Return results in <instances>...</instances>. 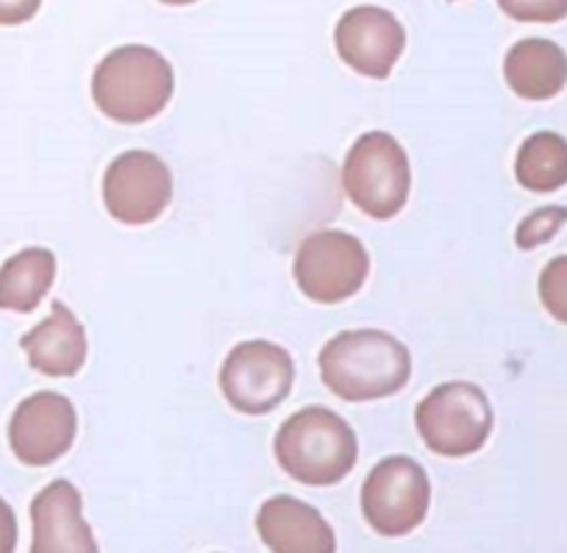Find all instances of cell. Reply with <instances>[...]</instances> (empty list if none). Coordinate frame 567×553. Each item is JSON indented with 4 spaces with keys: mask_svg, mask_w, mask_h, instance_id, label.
I'll return each mask as SVG.
<instances>
[{
    "mask_svg": "<svg viewBox=\"0 0 567 553\" xmlns=\"http://www.w3.org/2000/svg\"><path fill=\"white\" fill-rule=\"evenodd\" d=\"M18 547V518L14 509L0 498V553H14Z\"/></svg>",
    "mask_w": 567,
    "mask_h": 553,
    "instance_id": "cell-21",
    "label": "cell"
},
{
    "mask_svg": "<svg viewBox=\"0 0 567 553\" xmlns=\"http://www.w3.org/2000/svg\"><path fill=\"white\" fill-rule=\"evenodd\" d=\"M420 440L440 457H471L493 431V409L482 387L449 381L434 387L414 412Z\"/></svg>",
    "mask_w": 567,
    "mask_h": 553,
    "instance_id": "cell-5",
    "label": "cell"
},
{
    "mask_svg": "<svg viewBox=\"0 0 567 553\" xmlns=\"http://www.w3.org/2000/svg\"><path fill=\"white\" fill-rule=\"evenodd\" d=\"M409 376V348L379 328L342 331L320 350V379L342 401L364 403L395 396L406 387Z\"/></svg>",
    "mask_w": 567,
    "mask_h": 553,
    "instance_id": "cell-1",
    "label": "cell"
},
{
    "mask_svg": "<svg viewBox=\"0 0 567 553\" xmlns=\"http://www.w3.org/2000/svg\"><path fill=\"white\" fill-rule=\"evenodd\" d=\"M40 9V3H0V23H20L29 20Z\"/></svg>",
    "mask_w": 567,
    "mask_h": 553,
    "instance_id": "cell-22",
    "label": "cell"
},
{
    "mask_svg": "<svg viewBox=\"0 0 567 553\" xmlns=\"http://www.w3.org/2000/svg\"><path fill=\"white\" fill-rule=\"evenodd\" d=\"M176 90L171 62L148 45L114 48L92 75L95 106L114 123L136 125L165 112Z\"/></svg>",
    "mask_w": 567,
    "mask_h": 553,
    "instance_id": "cell-2",
    "label": "cell"
},
{
    "mask_svg": "<svg viewBox=\"0 0 567 553\" xmlns=\"http://www.w3.org/2000/svg\"><path fill=\"white\" fill-rule=\"evenodd\" d=\"M506 14L520 20H556L567 14V3H501Z\"/></svg>",
    "mask_w": 567,
    "mask_h": 553,
    "instance_id": "cell-20",
    "label": "cell"
},
{
    "mask_svg": "<svg viewBox=\"0 0 567 553\" xmlns=\"http://www.w3.org/2000/svg\"><path fill=\"white\" fill-rule=\"evenodd\" d=\"M272 448L284 473L309 487L340 484L359 459L357 431L326 407H307L284 420Z\"/></svg>",
    "mask_w": 567,
    "mask_h": 553,
    "instance_id": "cell-3",
    "label": "cell"
},
{
    "mask_svg": "<svg viewBox=\"0 0 567 553\" xmlns=\"http://www.w3.org/2000/svg\"><path fill=\"white\" fill-rule=\"evenodd\" d=\"M567 223V209L565 206H545V209H537L534 215H528L526 221L517 226L515 243L517 248L532 250L537 245L548 243V239L556 237L561 226Z\"/></svg>",
    "mask_w": 567,
    "mask_h": 553,
    "instance_id": "cell-18",
    "label": "cell"
},
{
    "mask_svg": "<svg viewBox=\"0 0 567 553\" xmlns=\"http://www.w3.org/2000/svg\"><path fill=\"white\" fill-rule=\"evenodd\" d=\"M256 531L272 553H337L329 520L298 498L276 495L261 503Z\"/></svg>",
    "mask_w": 567,
    "mask_h": 553,
    "instance_id": "cell-13",
    "label": "cell"
},
{
    "mask_svg": "<svg viewBox=\"0 0 567 553\" xmlns=\"http://www.w3.org/2000/svg\"><path fill=\"white\" fill-rule=\"evenodd\" d=\"M56 278V256L48 248H25L0 267V309L29 315L42 304Z\"/></svg>",
    "mask_w": 567,
    "mask_h": 553,
    "instance_id": "cell-16",
    "label": "cell"
},
{
    "mask_svg": "<svg viewBox=\"0 0 567 553\" xmlns=\"http://www.w3.org/2000/svg\"><path fill=\"white\" fill-rule=\"evenodd\" d=\"M515 175L532 193H554L567 184V140L556 131H537L520 145Z\"/></svg>",
    "mask_w": 567,
    "mask_h": 553,
    "instance_id": "cell-17",
    "label": "cell"
},
{
    "mask_svg": "<svg viewBox=\"0 0 567 553\" xmlns=\"http://www.w3.org/2000/svg\"><path fill=\"white\" fill-rule=\"evenodd\" d=\"M79 414L70 398L42 390L20 401L9 420V446L29 468H48L73 448Z\"/></svg>",
    "mask_w": 567,
    "mask_h": 553,
    "instance_id": "cell-10",
    "label": "cell"
},
{
    "mask_svg": "<svg viewBox=\"0 0 567 553\" xmlns=\"http://www.w3.org/2000/svg\"><path fill=\"white\" fill-rule=\"evenodd\" d=\"M539 300L550 317L567 326V256H556L539 273Z\"/></svg>",
    "mask_w": 567,
    "mask_h": 553,
    "instance_id": "cell-19",
    "label": "cell"
},
{
    "mask_svg": "<svg viewBox=\"0 0 567 553\" xmlns=\"http://www.w3.org/2000/svg\"><path fill=\"white\" fill-rule=\"evenodd\" d=\"M342 187L351 204L375 221H390L406 206L412 167L401 142L386 131H368L348 151Z\"/></svg>",
    "mask_w": 567,
    "mask_h": 553,
    "instance_id": "cell-4",
    "label": "cell"
},
{
    "mask_svg": "<svg viewBox=\"0 0 567 553\" xmlns=\"http://www.w3.org/2000/svg\"><path fill=\"white\" fill-rule=\"evenodd\" d=\"M504 79L517 98L548 101L567 84V53L556 42L528 37L506 53Z\"/></svg>",
    "mask_w": 567,
    "mask_h": 553,
    "instance_id": "cell-15",
    "label": "cell"
},
{
    "mask_svg": "<svg viewBox=\"0 0 567 553\" xmlns=\"http://www.w3.org/2000/svg\"><path fill=\"white\" fill-rule=\"evenodd\" d=\"M432 484L414 459L386 457L362 484V512L381 536H406L429 514Z\"/></svg>",
    "mask_w": 567,
    "mask_h": 553,
    "instance_id": "cell-8",
    "label": "cell"
},
{
    "mask_svg": "<svg viewBox=\"0 0 567 553\" xmlns=\"http://www.w3.org/2000/svg\"><path fill=\"white\" fill-rule=\"evenodd\" d=\"M334 45L342 62L368 79H386L406 48V31L381 7H357L337 23Z\"/></svg>",
    "mask_w": 567,
    "mask_h": 553,
    "instance_id": "cell-11",
    "label": "cell"
},
{
    "mask_svg": "<svg viewBox=\"0 0 567 553\" xmlns=\"http://www.w3.org/2000/svg\"><path fill=\"white\" fill-rule=\"evenodd\" d=\"M20 348L34 370L53 379H68L86 361V331L62 300H53L51 315L20 339Z\"/></svg>",
    "mask_w": 567,
    "mask_h": 553,
    "instance_id": "cell-14",
    "label": "cell"
},
{
    "mask_svg": "<svg viewBox=\"0 0 567 553\" xmlns=\"http://www.w3.org/2000/svg\"><path fill=\"white\" fill-rule=\"evenodd\" d=\"M31 553H101L73 481L56 479L31 501Z\"/></svg>",
    "mask_w": 567,
    "mask_h": 553,
    "instance_id": "cell-12",
    "label": "cell"
},
{
    "mask_svg": "<svg viewBox=\"0 0 567 553\" xmlns=\"http://www.w3.org/2000/svg\"><path fill=\"white\" fill-rule=\"evenodd\" d=\"M296 381L292 356L267 339L239 342L220 367V390L243 414H267L290 396Z\"/></svg>",
    "mask_w": 567,
    "mask_h": 553,
    "instance_id": "cell-6",
    "label": "cell"
},
{
    "mask_svg": "<svg viewBox=\"0 0 567 553\" xmlns=\"http://www.w3.org/2000/svg\"><path fill=\"white\" fill-rule=\"evenodd\" d=\"M296 281L315 304H342L362 289L370 256L362 239L348 232H315L298 245Z\"/></svg>",
    "mask_w": 567,
    "mask_h": 553,
    "instance_id": "cell-7",
    "label": "cell"
},
{
    "mask_svg": "<svg viewBox=\"0 0 567 553\" xmlns=\"http://www.w3.org/2000/svg\"><path fill=\"white\" fill-rule=\"evenodd\" d=\"M173 201L171 167L151 151H125L103 175V204L125 226H148Z\"/></svg>",
    "mask_w": 567,
    "mask_h": 553,
    "instance_id": "cell-9",
    "label": "cell"
}]
</instances>
